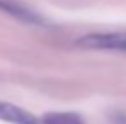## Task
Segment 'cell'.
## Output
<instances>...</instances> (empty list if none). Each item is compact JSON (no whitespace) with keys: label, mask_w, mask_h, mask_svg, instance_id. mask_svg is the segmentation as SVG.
Masks as SVG:
<instances>
[{"label":"cell","mask_w":126,"mask_h":124,"mask_svg":"<svg viewBox=\"0 0 126 124\" xmlns=\"http://www.w3.org/2000/svg\"><path fill=\"white\" fill-rule=\"evenodd\" d=\"M77 44L87 49L126 51V32H94L80 38Z\"/></svg>","instance_id":"1"},{"label":"cell","mask_w":126,"mask_h":124,"mask_svg":"<svg viewBox=\"0 0 126 124\" xmlns=\"http://www.w3.org/2000/svg\"><path fill=\"white\" fill-rule=\"evenodd\" d=\"M0 121L10 124H41V121L31 112L7 102H0Z\"/></svg>","instance_id":"2"},{"label":"cell","mask_w":126,"mask_h":124,"mask_svg":"<svg viewBox=\"0 0 126 124\" xmlns=\"http://www.w3.org/2000/svg\"><path fill=\"white\" fill-rule=\"evenodd\" d=\"M0 10L22 22H27V24H38V26L44 24V21L36 12H32L31 9L24 7V5L17 3V2H12V0H0Z\"/></svg>","instance_id":"3"},{"label":"cell","mask_w":126,"mask_h":124,"mask_svg":"<svg viewBox=\"0 0 126 124\" xmlns=\"http://www.w3.org/2000/svg\"><path fill=\"white\" fill-rule=\"evenodd\" d=\"M41 124H85L75 112H48L41 119Z\"/></svg>","instance_id":"4"},{"label":"cell","mask_w":126,"mask_h":124,"mask_svg":"<svg viewBox=\"0 0 126 124\" xmlns=\"http://www.w3.org/2000/svg\"><path fill=\"white\" fill-rule=\"evenodd\" d=\"M118 123L119 124H126V117L125 116H119V117H118Z\"/></svg>","instance_id":"5"}]
</instances>
